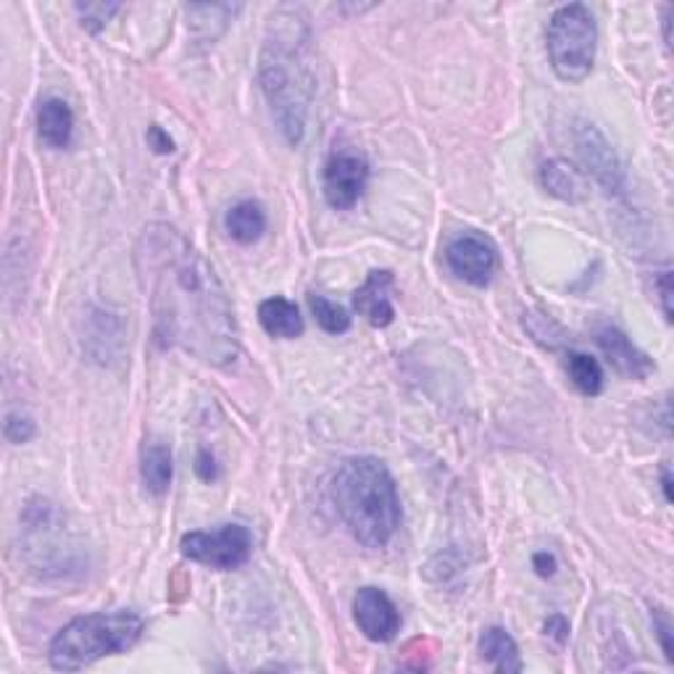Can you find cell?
I'll return each mask as SVG.
<instances>
[{"label":"cell","instance_id":"obj_1","mask_svg":"<svg viewBox=\"0 0 674 674\" xmlns=\"http://www.w3.org/2000/svg\"><path fill=\"white\" fill-rule=\"evenodd\" d=\"M132 264L163 346L217 369L238 361L240 327L232 300L211 264L177 227L156 221L142 229Z\"/></svg>","mask_w":674,"mask_h":674},{"label":"cell","instance_id":"obj_2","mask_svg":"<svg viewBox=\"0 0 674 674\" xmlns=\"http://www.w3.org/2000/svg\"><path fill=\"white\" fill-rule=\"evenodd\" d=\"M306 13L279 9L271 13L267 40L258 59V82L275 117L279 132L290 146H298L306 132L308 106L314 96V75L308 63Z\"/></svg>","mask_w":674,"mask_h":674},{"label":"cell","instance_id":"obj_3","mask_svg":"<svg viewBox=\"0 0 674 674\" xmlns=\"http://www.w3.org/2000/svg\"><path fill=\"white\" fill-rule=\"evenodd\" d=\"M333 500L343 525L364 548H385L400 527L396 479L379 458L356 456L343 462L333 479Z\"/></svg>","mask_w":674,"mask_h":674},{"label":"cell","instance_id":"obj_4","mask_svg":"<svg viewBox=\"0 0 674 674\" xmlns=\"http://www.w3.org/2000/svg\"><path fill=\"white\" fill-rule=\"evenodd\" d=\"M146 622L135 612H96L71 620L50 641V666L59 672H77L98 658L125 654L140 641Z\"/></svg>","mask_w":674,"mask_h":674},{"label":"cell","instance_id":"obj_5","mask_svg":"<svg viewBox=\"0 0 674 674\" xmlns=\"http://www.w3.org/2000/svg\"><path fill=\"white\" fill-rule=\"evenodd\" d=\"M548 59L562 82H583L591 77L598 50V27L587 6L569 3L548 21Z\"/></svg>","mask_w":674,"mask_h":674},{"label":"cell","instance_id":"obj_6","mask_svg":"<svg viewBox=\"0 0 674 674\" xmlns=\"http://www.w3.org/2000/svg\"><path fill=\"white\" fill-rule=\"evenodd\" d=\"M185 558L198 562L204 566L219 572H232L240 569L242 564H248L250 551H254V537L250 529L242 525H225L217 533H188L179 543Z\"/></svg>","mask_w":674,"mask_h":674},{"label":"cell","instance_id":"obj_7","mask_svg":"<svg viewBox=\"0 0 674 674\" xmlns=\"http://www.w3.org/2000/svg\"><path fill=\"white\" fill-rule=\"evenodd\" d=\"M575 148L583 169L591 175L595 182L606 192H622L625 188V169H622L620 156L608 146L598 127L591 121H577L575 127Z\"/></svg>","mask_w":674,"mask_h":674},{"label":"cell","instance_id":"obj_8","mask_svg":"<svg viewBox=\"0 0 674 674\" xmlns=\"http://www.w3.org/2000/svg\"><path fill=\"white\" fill-rule=\"evenodd\" d=\"M446 261L448 269L458 279H464L466 285L485 288V285H490V279L498 269V250L483 235L464 232L448 242Z\"/></svg>","mask_w":674,"mask_h":674},{"label":"cell","instance_id":"obj_9","mask_svg":"<svg viewBox=\"0 0 674 674\" xmlns=\"http://www.w3.org/2000/svg\"><path fill=\"white\" fill-rule=\"evenodd\" d=\"M369 182V163L356 153H335L327 161L321 188H325V200L335 211H350L364 196Z\"/></svg>","mask_w":674,"mask_h":674},{"label":"cell","instance_id":"obj_10","mask_svg":"<svg viewBox=\"0 0 674 674\" xmlns=\"http://www.w3.org/2000/svg\"><path fill=\"white\" fill-rule=\"evenodd\" d=\"M354 620L371 643H390L400 630V614L379 587H361L354 595Z\"/></svg>","mask_w":674,"mask_h":674},{"label":"cell","instance_id":"obj_11","mask_svg":"<svg viewBox=\"0 0 674 674\" xmlns=\"http://www.w3.org/2000/svg\"><path fill=\"white\" fill-rule=\"evenodd\" d=\"M595 343H598L601 354L606 356V361L612 364L622 377L645 379L651 371H654L651 358L645 356L643 350L637 348L625 333H622V329H616L612 325L601 327L598 333H595Z\"/></svg>","mask_w":674,"mask_h":674},{"label":"cell","instance_id":"obj_12","mask_svg":"<svg viewBox=\"0 0 674 674\" xmlns=\"http://www.w3.org/2000/svg\"><path fill=\"white\" fill-rule=\"evenodd\" d=\"M390 288H393V271L387 269H375L369 271L367 283L354 293V308L361 317H367L371 327L383 329L390 327L396 319V308L390 300Z\"/></svg>","mask_w":674,"mask_h":674},{"label":"cell","instance_id":"obj_13","mask_svg":"<svg viewBox=\"0 0 674 674\" xmlns=\"http://www.w3.org/2000/svg\"><path fill=\"white\" fill-rule=\"evenodd\" d=\"M171 475H175V464H171L169 446L163 440L150 437V440H146V446H142V450H140L142 487H146L150 496H156V498L167 496V490L171 485Z\"/></svg>","mask_w":674,"mask_h":674},{"label":"cell","instance_id":"obj_14","mask_svg":"<svg viewBox=\"0 0 674 674\" xmlns=\"http://www.w3.org/2000/svg\"><path fill=\"white\" fill-rule=\"evenodd\" d=\"M258 321H261L264 333L277 340H296L304 335V317H300L298 306L283 296L267 298L258 306Z\"/></svg>","mask_w":674,"mask_h":674},{"label":"cell","instance_id":"obj_15","mask_svg":"<svg viewBox=\"0 0 674 674\" xmlns=\"http://www.w3.org/2000/svg\"><path fill=\"white\" fill-rule=\"evenodd\" d=\"M541 185L543 190L566 204H579L585 200V179L575 163L564 159H551L541 167Z\"/></svg>","mask_w":674,"mask_h":674},{"label":"cell","instance_id":"obj_16","mask_svg":"<svg viewBox=\"0 0 674 674\" xmlns=\"http://www.w3.org/2000/svg\"><path fill=\"white\" fill-rule=\"evenodd\" d=\"M38 132L40 140L50 148H67L75 132V113L61 98L42 100L38 109Z\"/></svg>","mask_w":674,"mask_h":674},{"label":"cell","instance_id":"obj_17","mask_svg":"<svg viewBox=\"0 0 674 674\" xmlns=\"http://www.w3.org/2000/svg\"><path fill=\"white\" fill-rule=\"evenodd\" d=\"M225 227L235 242L254 246L267 232V214H264L261 204H256V200H240V204H235L227 211Z\"/></svg>","mask_w":674,"mask_h":674},{"label":"cell","instance_id":"obj_18","mask_svg":"<svg viewBox=\"0 0 674 674\" xmlns=\"http://www.w3.org/2000/svg\"><path fill=\"white\" fill-rule=\"evenodd\" d=\"M479 656L500 674H516L525 670L514 637L500 627L485 630V635L479 637Z\"/></svg>","mask_w":674,"mask_h":674},{"label":"cell","instance_id":"obj_19","mask_svg":"<svg viewBox=\"0 0 674 674\" xmlns=\"http://www.w3.org/2000/svg\"><path fill=\"white\" fill-rule=\"evenodd\" d=\"M566 371H569L572 385H575L583 396L587 398L601 396V390H604V369H601V364L595 361L593 356L569 354Z\"/></svg>","mask_w":674,"mask_h":674},{"label":"cell","instance_id":"obj_20","mask_svg":"<svg viewBox=\"0 0 674 674\" xmlns=\"http://www.w3.org/2000/svg\"><path fill=\"white\" fill-rule=\"evenodd\" d=\"M308 306H311L314 319H317V325L325 329V333L343 335L350 329V314L340 304H335V300L311 293V296H308Z\"/></svg>","mask_w":674,"mask_h":674},{"label":"cell","instance_id":"obj_21","mask_svg":"<svg viewBox=\"0 0 674 674\" xmlns=\"http://www.w3.org/2000/svg\"><path fill=\"white\" fill-rule=\"evenodd\" d=\"M75 9H77V13H80L85 30L98 34L106 24H109V19L113 17V13L119 11V3H85V6L80 3V6H75Z\"/></svg>","mask_w":674,"mask_h":674},{"label":"cell","instance_id":"obj_22","mask_svg":"<svg viewBox=\"0 0 674 674\" xmlns=\"http://www.w3.org/2000/svg\"><path fill=\"white\" fill-rule=\"evenodd\" d=\"M34 433H38V427H34V422L27 417V414L11 412L6 414V425H3V435L6 440L13 443V446H21V443H30Z\"/></svg>","mask_w":674,"mask_h":674},{"label":"cell","instance_id":"obj_23","mask_svg":"<svg viewBox=\"0 0 674 674\" xmlns=\"http://www.w3.org/2000/svg\"><path fill=\"white\" fill-rule=\"evenodd\" d=\"M654 290L662 306V314L666 321H672V269H662L654 275Z\"/></svg>","mask_w":674,"mask_h":674},{"label":"cell","instance_id":"obj_24","mask_svg":"<svg viewBox=\"0 0 674 674\" xmlns=\"http://www.w3.org/2000/svg\"><path fill=\"white\" fill-rule=\"evenodd\" d=\"M654 630H656L658 641H662L666 662H672V658H674V648H672V620H670V614L664 612V608H656V612H654Z\"/></svg>","mask_w":674,"mask_h":674},{"label":"cell","instance_id":"obj_25","mask_svg":"<svg viewBox=\"0 0 674 674\" xmlns=\"http://www.w3.org/2000/svg\"><path fill=\"white\" fill-rule=\"evenodd\" d=\"M196 475L204 479V483H214L219 477V466L217 458L211 456V450H200L196 458Z\"/></svg>","mask_w":674,"mask_h":674},{"label":"cell","instance_id":"obj_26","mask_svg":"<svg viewBox=\"0 0 674 674\" xmlns=\"http://www.w3.org/2000/svg\"><path fill=\"white\" fill-rule=\"evenodd\" d=\"M148 146L153 148L156 153L167 156V153H171V150H175V140H171L159 125H153L148 129Z\"/></svg>","mask_w":674,"mask_h":674},{"label":"cell","instance_id":"obj_27","mask_svg":"<svg viewBox=\"0 0 674 674\" xmlns=\"http://www.w3.org/2000/svg\"><path fill=\"white\" fill-rule=\"evenodd\" d=\"M546 635L554 637L558 645L566 643V637H569V622H566L562 614L551 616V620L546 622Z\"/></svg>","mask_w":674,"mask_h":674},{"label":"cell","instance_id":"obj_28","mask_svg":"<svg viewBox=\"0 0 674 674\" xmlns=\"http://www.w3.org/2000/svg\"><path fill=\"white\" fill-rule=\"evenodd\" d=\"M533 566H535V572L541 577H554V572H556V558L548 554V551H541V554H535L533 556Z\"/></svg>","mask_w":674,"mask_h":674},{"label":"cell","instance_id":"obj_29","mask_svg":"<svg viewBox=\"0 0 674 674\" xmlns=\"http://www.w3.org/2000/svg\"><path fill=\"white\" fill-rule=\"evenodd\" d=\"M662 490H664L666 504H672L674 493H672V469H670V466H664V469H662Z\"/></svg>","mask_w":674,"mask_h":674}]
</instances>
